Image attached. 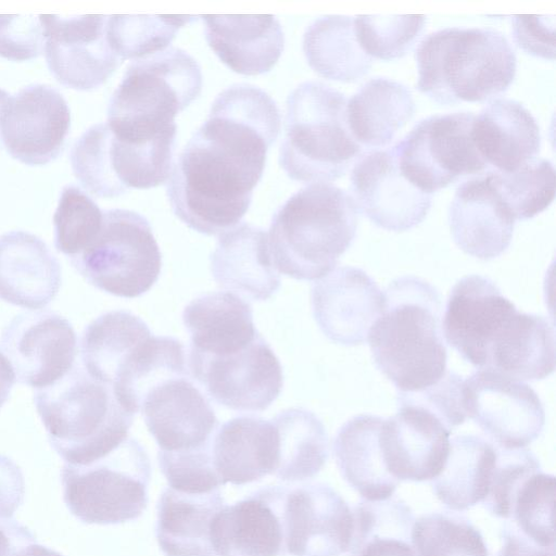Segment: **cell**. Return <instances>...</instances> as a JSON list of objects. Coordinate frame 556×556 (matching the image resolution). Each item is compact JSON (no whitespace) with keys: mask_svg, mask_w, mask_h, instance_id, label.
<instances>
[{"mask_svg":"<svg viewBox=\"0 0 556 556\" xmlns=\"http://www.w3.org/2000/svg\"><path fill=\"white\" fill-rule=\"evenodd\" d=\"M280 128L277 104L264 90L248 84L224 89L173 164L166 193L175 215L207 236L237 226Z\"/></svg>","mask_w":556,"mask_h":556,"instance_id":"cell-1","label":"cell"},{"mask_svg":"<svg viewBox=\"0 0 556 556\" xmlns=\"http://www.w3.org/2000/svg\"><path fill=\"white\" fill-rule=\"evenodd\" d=\"M383 312L368 332L376 367L400 392H418L446 372L441 301L429 282L404 276L384 291Z\"/></svg>","mask_w":556,"mask_h":556,"instance_id":"cell-2","label":"cell"},{"mask_svg":"<svg viewBox=\"0 0 556 556\" xmlns=\"http://www.w3.org/2000/svg\"><path fill=\"white\" fill-rule=\"evenodd\" d=\"M358 207L345 190L311 184L275 213L267 233L275 268L298 280H316L336 267L354 240Z\"/></svg>","mask_w":556,"mask_h":556,"instance_id":"cell-3","label":"cell"},{"mask_svg":"<svg viewBox=\"0 0 556 556\" xmlns=\"http://www.w3.org/2000/svg\"><path fill=\"white\" fill-rule=\"evenodd\" d=\"M415 56L418 90L441 104L488 100L507 90L516 74L515 52L493 28L437 30Z\"/></svg>","mask_w":556,"mask_h":556,"instance_id":"cell-4","label":"cell"},{"mask_svg":"<svg viewBox=\"0 0 556 556\" xmlns=\"http://www.w3.org/2000/svg\"><path fill=\"white\" fill-rule=\"evenodd\" d=\"M34 403L50 445L72 465H87L114 451L128 438L134 420L112 390L78 364L37 390Z\"/></svg>","mask_w":556,"mask_h":556,"instance_id":"cell-5","label":"cell"},{"mask_svg":"<svg viewBox=\"0 0 556 556\" xmlns=\"http://www.w3.org/2000/svg\"><path fill=\"white\" fill-rule=\"evenodd\" d=\"M346 103L344 94L320 81H304L289 94L279 164L291 179L328 184L359 157Z\"/></svg>","mask_w":556,"mask_h":556,"instance_id":"cell-6","label":"cell"},{"mask_svg":"<svg viewBox=\"0 0 556 556\" xmlns=\"http://www.w3.org/2000/svg\"><path fill=\"white\" fill-rule=\"evenodd\" d=\"M201 89L198 62L179 48L134 60L111 97L106 124L116 134L135 137L177 132L176 115Z\"/></svg>","mask_w":556,"mask_h":556,"instance_id":"cell-7","label":"cell"},{"mask_svg":"<svg viewBox=\"0 0 556 556\" xmlns=\"http://www.w3.org/2000/svg\"><path fill=\"white\" fill-rule=\"evenodd\" d=\"M150 478L147 452L138 441L127 438L93 463H65L61 470L63 500L84 523H123L137 519L146 509Z\"/></svg>","mask_w":556,"mask_h":556,"instance_id":"cell-8","label":"cell"},{"mask_svg":"<svg viewBox=\"0 0 556 556\" xmlns=\"http://www.w3.org/2000/svg\"><path fill=\"white\" fill-rule=\"evenodd\" d=\"M175 138L137 140L115 135L106 123L93 125L73 146V173L99 198L157 187L169 178Z\"/></svg>","mask_w":556,"mask_h":556,"instance_id":"cell-9","label":"cell"},{"mask_svg":"<svg viewBox=\"0 0 556 556\" xmlns=\"http://www.w3.org/2000/svg\"><path fill=\"white\" fill-rule=\"evenodd\" d=\"M92 286L121 298H137L156 282L162 256L149 222L129 210L103 212L99 232L70 258Z\"/></svg>","mask_w":556,"mask_h":556,"instance_id":"cell-10","label":"cell"},{"mask_svg":"<svg viewBox=\"0 0 556 556\" xmlns=\"http://www.w3.org/2000/svg\"><path fill=\"white\" fill-rule=\"evenodd\" d=\"M475 115L456 112L420 121L394 147L401 174L430 194L486 168L471 137Z\"/></svg>","mask_w":556,"mask_h":556,"instance_id":"cell-11","label":"cell"},{"mask_svg":"<svg viewBox=\"0 0 556 556\" xmlns=\"http://www.w3.org/2000/svg\"><path fill=\"white\" fill-rule=\"evenodd\" d=\"M190 374L217 404L237 412H263L283 386L279 359L260 334L241 351L210 356L189 351Z\"/></svg>","mask_w":556,"mask_h":556,"instance_id":"cell-12","label":"cell"},{"mask_svg":"<svg viewBox=\"0 0 556 556\" xmlns=\"http://www.w3.org/2000/svg\"><path fill=\"white\" fill-rule=\"evenodd\" d=\"M466 417L505 448H521L542 432L545 413L535 391L523 381L478 369L463 381Z\"/></svg>","mask_w":556,"mask_h":556,"instance_id":"cell-13","label":"cell"},{"mask_svg":"<svg viewBox=\"0 0 556 556\" xmlns=\"http://www.w3.org/2000/svg\"><path fill=\"white\" fill-rule=\"evenodd\" d=\"M104 15L40 14L48 67L55 79L76 90L106 81L122 60L106 39Z\"/></svg>","mask_w":556,"mask_h":556,"instance_id":"cell-14","label":"cell"},{"mask_svg":"<svg viewBox=\"0 0 556 556\" xmlns=\"http://www.w3.org/2000/svg\"><path fill=\"white\" fill-rule=\"evenodd\" d=\"M0 349L16 380L39 390L72 369L77 337L70 321L54 312H23L4 327Z\"/></svg>","mask_w":556,"mask_h":556,"instance_id":"cell-15","label":"cell"},{"mask_svg":"<svg viewBox=\"0 0 556 556\" xmlns=\"http://www.w3.org/2000/svg\"><path fill=\"white\" fill-rule=\"evenodd\" d=\"M452 429L435 413L399 392L397 410L384 419L380 444L389 472L399 481H427L442 471Z\"/></svg>","mask_w":556,"mask_h":556,"instance_id":"cell-16","label":"cell"},{"mask_svg":"<svg viewBox=\"0 0 556 556\" xmlns=\"http://www.w3.org/2000/svg\"><path fill=\"white\" fill-rule=\"evenodd\" d=\"M70 125L63 96L48 85H30L3 104L0 139L12 157L28 165H45L62 151Z\"/></svg>","mask_w":556,"mask_h":556,"instance_id":"cell-17","label":"cell"},{"mask_svg":"<svg viewBox=\"0 0 556 556\" xmlns=\"http://www.w3.org/2000/svg\"><path fill=\"white\" fill-rule=\"evenodd\" d=\"M517 311L490 278L466 276L448 295L443 334L465 361L482 369L490 348Z\"/></svg>","mask_w":556,"mask_h":556,"instance_id":"cell-18","label":"cell"},{"mask_svg":"<svg viewBox=\"0 0 556 556\" xmlns=\"http://www.w3.org/2000/svg\"><path fill=\"white\" fill-rule=\"evenodd\" d=\"M283 525L286 554L291 556H340L350 548L352 510L326 483L288 488Z\"/></svg>","mask_w":556,"mask_h":556,"instance_id":"cell-19","label":"cell"},{"mask_svg":"<svg viewBox=\"0 0 556 556\" xmlns=\"http://www.w3.org/2000/svg\"><path fill=\"white\" fill-rule=\"evenodd\" d=\"M353 199L375 225L405 231L427 216L431 195L413 186L400 172L393 149L364 153L351 173Z\"/></svg>","mask_w":556,"mask_h":556,"instance_id":"cell-20","label":"cell"},{"mask_svg":"<svg viewBox=\"0 0 556 556\" xmlns=\"http://www.w3.org/2000/svg\"><path fill=\"white\" fill-rule=\"evenodd\" d=\"M314 318L323 333L343 345H358L381 315L384 292L362 269L339 267L317 280L311 291Z\"/></svg>","mask_w":556,"mask_h":556,"instance_id":"cell-21","label":"cell"},{"mask_svg":"<svg viewBox=\"0 0 556 556\" xmlns=\"http://www.w3.org/2000/svg\"><path fill=\"white\" fill-rule=\"evenodd\" d=\"M287 490V486L268 485L233 505H225L211 527L216 556L285 555Z\"/></svg>","mask_w":556,"mask_h":556,"instance_id":"cell-22","label":"cell"},{"mask_svg":"<svg viewBox=\"0 0 556 556\" xmlns=\"http://www.w3.org/2000/svg\"><path fill=\"white\" fill-rule=\"evenodd\" d=\"M140 409L162 451L181 452L205 446L218 428L208 400L188 376L170 378L154 387Z\"/></svg>","mask_w":556,"mask_h":556,"instance_id":"cell-23","label":"cell"},{"mask_svg":"<svg viewBox=\"0 0 556 556\" xmlns=\"http://www.w3.org/2000/svg\"><path fill=\"white\" fill-rule=\"evenodd\" d=\"M448 225L462 251L489 261L509 247L515 219L485 173L457 187L448 210Z\"/></svg>","mask_w":556,"mask_h":556,"instance_id":"cell-24","label":"cell"},{"mask_svg":"<svg viewBox=\"0 0 556 556\" xmlns=\"http://www.w3.org/2000/svg\"><path fill=\"white\" fill-rule=\"evenodd\" d=\"M60 285V263L40 238L21 230L0 236L1 300L42 308L55 298Z\"/></svg>","mask_w":556,"mask_h":556,"instance_id":"cell-25","label":"cell"},{"mask_svg":"<svg viewBox=\"0 0 556 556\" xmlns=\"http://www.w3.org/2000/svg\"><path fill=\"white\" fill-rule=\"evenodd\" d=\"M210 261L217 285L244 298L265 301L280 287L267 233L248 223L220 233Z\"/></svg>","mask_w":556,"mask_h":556,"instance_id":"cell-26","label":"cell"},{"mask_svg":"<svg viewBox=\"0 0 556 556\" xmlns=\"http://www.w3.org/2000/svg\"><path fill=\"white\" fill-rule=\"evenodd\" d=\"M202 18L208 46L238 74H264L283 51V31L274 15H202Z\"/></svg>","mask_w":556,"mask_h":556,"instance_id":"cell-27","label":"cell"},{"mask_svg":"<svg viewBox=\"0 0 556 556\" xmlns=\"http://www.w3.org/2000/svg\"><path fill=\"white\" fill-rule=\"evenodd\" d=\"M471 137L485 164L503 173L534 160L541 144L532 114L521 103L506 98L491 100L473 117Z\"/></svg>","mask_w":556,"mask_h":556,"instance_id":"cell-28","label":"cell"},{"mask_svg":"<svg viewBox=\"0 0 556 556\" xmlns=\"http://www.w3.org/2000/svg\"><path fill=\"white\" fill-rule=\"evenodd\" d=\"M215 469L223 482L242 485L274 475L279 440L273 421L236 417L215 431L211 444Z\"/></svg>","mask_w":556,"mask_h":556,"instance_id":"cell-29","label":"cell"},{"mask_svg":"<svg viewBox=\"0 0 556 556\" xmlns=\"http://www.w3.org/2000/svg\"><path fill=\"white\" fill-rule=\"evenodd\" d=\"M182 320L190 333V350L224 356L250 345L258 336L251 305L225 291L198 296L184 309Z\"/></svg>","mask_w":556,"mask_h":556,"instance_id":"cell-30","label":"cell"},{"mask_svg":"<svg viewBox=\"0 0 556 556\" xmlns=\"http://www.w3.org/2000/svg\"><path fill=\"white\" fill-rule=\"evenodd\" d=\"M225 506L218 489L207 493L163 490L157 503L156 540L165 556H216L211 542L214 517Z\"/></svg>","mask_w":556,"mask_h":556,"instance_id":"cell-31","label":"cell"},{"mask_svg":"<svg viewBox=\"0 0 556 556\" xmlns=\"http://www.w3.org/2000/svg\"><path fill=\"white\" fill-rule=\"evenodd\" d=\"M383 418L358 415L337 433L333 453L344 480L366 501H381L394 493L400 481L388 470L380 444Z\"/></svg>","mask_w":556,"mask_h":556,"instance_id":"cell-32","label":"cell"},{"mask_svg":"<svg viewBox=\"0 0 556 556\" xmlns=\"http://www.w3.org/2000/svg\"><path fill=\"white\" fill-rule=\"evenodd\" d=\"M482 369L520 381L548 377L555 369L552 325L543 316L517 311L490 348Z\"/></svg>","mask_w":556,"mask_h":556,"instance_id":"cell-33","label":"cell"},{"mask_svg":"<svg viewBox=\"0 0 556 556\" xmlns=\"http://www.w3.org/2000/svg\"><path fill=\"white\" fill-rule=\"evenodd\" d=\"M150 336L147 324L127 311H112L91 321L81 337L85 370L111 390L136 349Z\"/></svg>","mask_w":556,"mask_h":556,"instance_id":"cell-34","label":"cell"},{"mask_svg":"<svg viewBox=\"0 0 556 556\" xmlns=\"http://www.w3.org/2000/svg\"><path fill=\"white\" fill-rule=\"evenodd\" d=\"M496 458L495 443L472 434L454 437L442 471L431 480L437 497L453 510H464L483 502Z\"/></svg>","mask_w":556,"mask_h":556,"instance_id":"cell-35","label":"cell"},{"mask_svg":"<svg viewBox=\"0 0 556 556\" xmlns=\"http://www.w3.org/2000/svg\"><path fill=\"white\" fill-rule=\"evenodd\" d=\"M410 91L388 78H372L346 103V121L353 138L367 147H384L413 117Z\"/></svg>","mask_w":556,"mask_h":556,"instance_id":"cell-36","label":"cell"},{"mask_svg":"<svg viewBox=\"0 0 556 556\" xmlns=\"http://www.w3.org/2000/svg\"><path fill=\"white\" fill-rule=\"evenodd\" d=\"M303 51L318 75L342 83L361 79L372 62L356 40L353 18L343 15L315 20L304 33Z\"/></svg>","mask_w":556,"mask_h":556,"instance_id":"cell-37","label":"cell"},{"mask_svg":"<svg viewBox=\"0 0 556 556\" xmlns=\"http://www.w3.org/2000/svg\"><path fill=\"white\" fill-rule=\"evenodd\" d=\"M351 556H416L414 513L401 498L364 501L354 506Z\"/></svg>","mask_w":556,"mask_h":556,"instance_id":"cell-38","label":"cell"},{"mask_svg":"<svg viewBox=\"0 0 556 556\" xmlns=\"http://www.w3.org/2000/svg\"><path fill=\"white\" fill-rule=\"evenodd\" d=\"M278 432L279 455L275 476L303 481L316 476L329 456V440L319 418L305 408H288L271 420Z\"/></svg>","mask_w":556,"mask_h":556,"instance_id":"cell-39","label":"cell"},{"mask_svg":"<svg viewBox=\"0 0 556 556\" xmlns=\"http://www.w3.org/2000/svg\"><path fill=\"white\" fill-rule=\"evenodd\" d=\"M188 376L182 343L173 337L150 336L134 352L112 392L118 404L134 415L147 394L161 382Z\"/></svg>","mask_w":556,"mask_h":556,"instance_id":"cell-40","label":"cell"},{"mask_svg":"<svg viewBox=\"0 0 556 556\" xmlns=\"http://www.w3.org/2000/svg\"><path fill=\"white\" fill-rule=\"evenodd\" d=\"M194 21L189 15H111L106 39L122 60H138L167 48L176 33Z\"/></svg>","mask_w":556,"mask_h":556,"instance_id":"cell-41","label":"cell"},{"mask_svg":"<svg viewBox=\"0 0 556 556\" xmlns=\"http://www.w3.org/2000/svg\"><path fill=\"white\" fill-rule=\"evenodd\" d=\"M488 175L515 220L534 217L554 200L555 169L547 160L534 159L514 172L491 170Z\"/></svg>","mask_w":556,"mask_h":556,"instance_id":"cell-42","label":"cell"},{"mask_svg":"<svg viewBox=\"0 0 556 556\" xmlns=\"http://www.w3.org/2000/svg\"><path fill=\"white\" fill-rule=\"evenodd\" d=\"M412 543L416 556H490L480 531L467 518L448 511L416 519Z\"/></svg>","mask_w":556,"mask_h":556,"instance_id":"cell-43","label":"cell"},{"mask_svg":"<svg viewBox=\"0 0 556 556\" xmlns=\"http://www.w3.org/2000/svg\"><path fill=\"white\" fill-rule=\"evenodd\" d=\"M555 488L553 475L533 473L516 492L508 518L526 536L546 547H555Z\"/></svg>","mask_w":556,"mask_h":556,"instance_id":"cell-44","label":"cell"},{"mask_svg":"<svg viewBox=\"0 0 556 556\" xmlns=\"http://www.w3.org/2000/svg\"><path fill=\"white\" fill-rule=\"evenodd\" d=\"M425 15H358L353 18L361 49L371 59L403 56L424 29Z\"/></svg>","mask_w":556,"mask_h":556,"instance_id":"cell-45","label":"cell"},{"mask_svg":"<svg viewBox=\"0 0 556 556\" xmlns=\"http://www.w3.org/2000/svg\"><path fill=\"white\" fill-rule=\"evenodd\" d=\"M102 217L87 193L75 186L64 187L53 216L56 250L70 258L81 253L99 232Z\"/></svg>","mask_w":556,"mask_h":556,"instance_id":"cell-46","label":"cell"},{"mask_svg":"<svg viewBox=\"0 0 556 556\" xmlns=\"http://www.w3.org/2000/svg\"><path fill=\"white\" fill-rule=\"evenodd\" d=\"M541 470L535 455L525 448H505L497 445V458L489 493L482 502L493 515L508 519L513 498L521 484Z\"/></svg>","mask_w":556,"mask_h":556,"instance_id":"cell-47","label":"cell"},{"mask_svg":"<svg viewBox=\"0 0 556 556\" xmlns=\"http://www.w3.org/2000/svg\"><path fill=\"white\" fill-rule=\"evenodd\" d=\"M211 444L212 441L181 452L159 451V466L170 488L186 493H207L223 484L213 463Z\"/></svg>","mask_w":556,"mask_h":556,"instance_id":"cell-48","label":"cell"},{"mask_svg":"<svg viewBox=\"0 0 556 556\" xmlns=\"http://www.w3.org/2000/svg\"><path fill=\"white\" fill-rule=\"evenodd\" d=\"M43 46L39 15L0 14V56L26 61L40 55Z\"/></svg>","mask_w":556,"mask_h":556,"instance_id":"cell-49","label":"cell"},{"mask_svg":"<svg viewBox=\"0 0 556 556\" xmlns=\"http://www.w3.org/2000/svg\"><path fill=\"white\" fill-rule=\"evenodd\" d=\"M463 381L459 375L446 370L433 386L418 392L403 393L435 413L453 429L467 418L463 404Z\"/></svg>","mask_w":556,"mask_h":556,"instance_id":"cell-50","label":"cell"},{"mask_svg":"<svg viewBox=\"0 0 556 556\" xmlns=\"http://www.w3.org/2000/svg\"><path fill=\"white\" fill-rule=\"evenodd\" d=\"M511 21L514 38L522 50L539 58L554 60V16L514 15Z\"/></svg>","mask_w":556,"mask_h":556,"instance_id":"cell-51","label":"cell"},{"mask_svg":"<svg viewBox=\"0 0 556 556\" xmlns=\"http://www.w3.org/2000/svg\"><path fill=\"white\" fill-rule=\"evenodd\" d=\"M25 481L21 468L0 454V518H11L23 503Z\"/></svg>","mask_w":556,"mask_h":556,"instance_id":"cell-52","label":"cell"},{"mask_svg":"<svg viewBox=\"0 0 556 556\" xmlns=\"http://www.w3.org/2000/svg\"><path fill=\"white\" fill-rule=\"evenodd\" d=\"M498 556H555V547H546L520 532L507 520L501 529Z\"/></svg>","mask_w":556,"mask_h":556,"instance_id":"cell-53","label":"cell"},{"mask_svg":"<svg viewBox=\"0 0 556 556\" xmlns=\"http://www.w3.org/2000/svg\"><path fill=\"white\" fill-rule=\"evenodd\" d=\"M33 543L36 536L26 526L12 518H0V556H16Z\"/></svg>","mask_w":556,"mask_h":556,"instance_id":"cell-54","label":"cell"},{"mask_svg":"<svg viewBox=\"0 0 556 556\" xmlns=\"http://www.w3.org/2000/svg\"><path fill=\"white\" fill-rule=\"evenodd\" d=\"M16 381L14 369L2 352H0V408L8 401Z\"/></svg>","mask_w":556,"mask_h":556,"instance_id":"cell-55","label":"cell"},{"mask_svg":"<svg viewBox=\"0 0 556 556\" xmlns=\"http://www.w3.org/2000/svg\"><path fill=\"white\" fill-rule=\"evenodd\" d=\"M16 556H63L62 554L40 544H29L22 548Z\"/></svg>","mask_w":556,"mask_h":556,"instance_id":"cell-56","label":"cell"},{"mask_svg":"<svg viewBox=\"0 0 556 556\" xmlns=\"http://www.w3.org/2000/svg\"><path fill=\"white\" fill-rule=\"evenodd\" d=\"M9 97L8 92L0 88V112Z\"/></svg>","mask_w":556,"mask_h":556,"instance_id":"cell-57","label":"cell"}]
</instances>
